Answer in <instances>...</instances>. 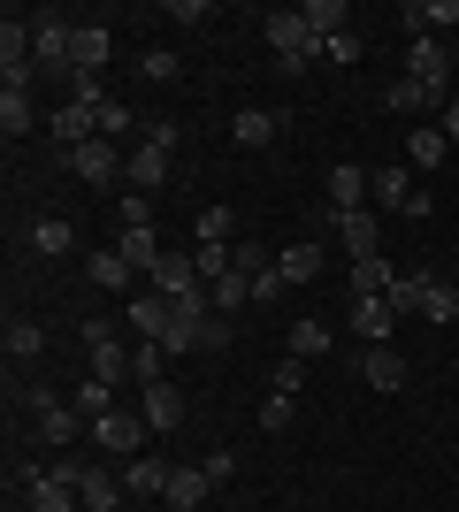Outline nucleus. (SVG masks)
<instances>
[{"label":"nucleus","mask_w":459,"mask_h":512,"mask_svg":"<svg viewBox=\"0 0 459 512\" xmlns=\"http://www.w3.org/2000/svg\"><path fill=\"white\" fill-rule=\"evenodd\" d=\"M138 413H146L153 436H169V428H184V390L176 383H146L138 390Z\"/></svg>","instance_id":"obj_9"},{"label":"nucleus","mask_w":459,"mask_h":512,"mask_svg":"<svg viewBox=\"0 0 459 512\" xmlns=\"http://www.w3.org/2000/svg\"><path fill=\"white\" fill-rule=\"evenodd\" d=\"M69 169H77V184H100V192H108V184H123L131 153L115 146V138H85V146L69 153Z\"/></svg>","instance_id":"obj_4"},{"label":"nucleus","mask_w":459,"mask_h":512,"mask_svg":"<svg viewBox=\"0 0 459 512\" xmlns=\"http://www.w3.org/2000/svg\"><path fill=\"white\" fill-rule=\"evenodd\" d=\"M23 505H31V512H77V490H69V482H54V474H39V482L23 490Z\"/></svg>","instance_id":"obj_28"},{"label":"nucleus","mask_w":459,"mask_h":512,"mask_svg":"<svg viewBox=\"0 0 459 512\" xmlns=\"http://www.w3.org/2000/svg\"><path fill=\"white\" fill-rule=\"evenodd\" d=\"M85 276L100 283V291H131V260L108 245V253H92V260H85Z\"/></svg>","instance_id":"obj_30"},{"label":"nucleus","mask_w":459,"mask_h":512,"mask_svg":"<svg viewBox=\"0 0 459 512\" xmlns=\"http://www.w3.org/2000/svg\"><path fill=\"white\" fill-rule=\"evenodd\" d=\"M421 314L437 321V329H444V321H459V283H429V299H421Z\"/></svg>","instance_id":"obj_39"},{"label":"nucleus","mask_w":459,"mask_h":512,"mask_svg":"<svg viewBox=\"0 0 459 512\" xmlns=\"http://www.w3.org/2000/svg\"><path fill=\"white\" fill-rule=\"evenodd\" d=\"M444 69H452V54H444V39H414V46H406V77H421V85L452 92V85H444Z\"/></svg>","instance_id":"obj_18"},{"label":"nucleus","mask_w":459,"mask_h":512,"mask_svg":"<svg viewBox=\"0 0 459 512\" xmlns=\"http://www.w3.org/2000/svg\"><path fill=\"white\" fill-rule=\"evenodd\" d=\"M169 314H176V299H161V291H131L123 329H138V344H161V337H169Z\"/></svg>","instance_id":"obj_7"},{"label":"nucleus","mask_w":459,"mask_h":512,"mask_svg":"<svg viewBox=\"0 0 459 512\" xmlns=\"http://www.w3.org/2000/svg\"><path fill=\"white\" fill-rule=\"evenodd\" d=\"M276 130H284V115H268V107H245L238 123H230V138H238V146H268Z\"/></svg>","instance_id":"obj_29"},{"label":"nucleus","mask_w":459,"mask_h":512,"mask_svg":"<svg viewBox=\"0 0 459 512\" xmlns=\"http://www.w3.org/2000/svg\"><path fill=\"white\" fill-rule=\"evenodd\" d=\"M207 299H215V314H230V306H245V299H253V276H238V268H230V276H215V283H207Z\"/></svg>","instance_id":"obj_37"},{"label":"nucleus","mask_w":459,"mask_h":512,"mask_svg":"<svg viewBox=\"0 0 459 512\" xmlns=\"http://www.w3.org/2000/svg\"><path fill=\"white\" fill-rule=\"evenodd\" d=\"M0 344H8V360H39V352H46V329H39V321H23V314H16Z\"/></svg>","instance_id":"obj_34"},{"label":"nucleus","mask_w":459,"mask_h":512,"mask_svg":"<svg viewBox=\"0 0 459 512\" xmlns=\"http://www.w3.org/2000/svg\"><path fill=\"white\" fill-rule=\"evenodd\" d=\"M360 383L368 390H406V360H398L391 344H368V352H360Z\"/></svg>","instance_id":"obj_15"},{"label":"nucleus","mask_w":459,"mask_h":512,"mask_svg":"<svg viewBox=\"0 0 459 512\" xmlns=\"http://www.w3.org/2000/svg\"><path fill=\"white\" fill-rule=\"evenodd\" d=\"M360 199H368V169H352V161H337V169H329V214H352Z\"/></svg>","instance_id":"obj_21"},{"label":"nucleus","mask_w":459,"mask_h":512,"mask_svg":"<svg viewBox=\"0 0 459 512\" xmlns=\"http://www.w3.org/2000/svg\"><path fill=\"white\" fill-rule=\"evenodd\" d=\"M207 490H215V482H207V467H176L161 497H169V512H199V505H207Z\"/></svg>","instance_id":"obj_20"},{"label":"nucleus","mask_w":459,"mask_h":512,"mask_svg":"<svg viewBox=\"0 0 459 512\" xmlns=\"http://www.w3.org/2000/svg\"><path fill=\"white\" fill-rule=\"evenodd\" d=\"M199 276H207V283H215V276H230V245H199Z\"/></svg>","instance_id":"obj_44"},{"label":"nucleus","mask_w":459,"mask_h":512,"mask_svg":"<svg viewBox=\"0 0 459 512\" xmlns=\"http://www.w3.org/2000/svg\"><path fill=\"white\" fill-rule=\"evenodd\" d=\"M138 77H146V85H176V77H184V62H176L169 46H146V54H138Z\"/></svg>","instance_id":"obj_36"},{"label":"nucleus","mask_w":459,"mask_h":512,"mask_svg":"<svg viewBox=\"0 0 459 512\" xmlns=\"http://www.w3.org/2000/svg\"><path fill=\"white\" fill-rule=\"evenodd\" d=\"M115 253L131 260V276H153V268L169 260V245L153 237V222H123V237H115Z\"/></svg>","instance_id":"obj_8"},{"label":"nucleus","mask_w":459,"mask_h":512,"mask_svg":"<svg viewBox=\"0 0 459 512\" xmlns=\"http://www.w3.org/2000/svg\"><path fill=\"white\" fill-rule=\"evenodd\" d=\"M414 192H421L414 169H398V161H383V169L368 176V199H375V207H398V214H406V199H414Z\"/></svg>","instance_id":"obj_16"},{"label":"nucleus","mask_w":459,"mask_h":512,"mask_svg":"<svg viewBox=\"0 0 459 512\" xmlns=\"http://www.w3.org/2000/svg\"><path fill=\"white\" fill-rule=\"evenodd\" d=\"M123 497H131V490H123V474H108V467H85V474H77V505H85V512H115Z\"/></svg>","instance_id":"obj_13"},{"label":"nucleus","mask_w":459,"mask_h":512,"mask_svg":"<svg viewBox=\"0 0 459 512\" xmlns=\"http://www.w3.org/2000/svg\"><path fill=\"white\" fill-rule=\"evenodd\" d=\"M31 123H39V115H31V85H0V130H8V146H16Z\"/></svg>","instance_id":"obj_24"},{"label":"nucleus","mask_w":459,"mask_h":512,"mask_svg":"<svg viewBox=\"0 0 459 512\" xmlns=\"http://www.w3.org/2000/svg\"><path fill=\"white\" fill-rule=\"evenodd\" d=\"M230 474H238V451H207V482H215V490L230 482Z\"/></svg>","instance_id":"obj_48"},{"label":"nucleus","mask_w":459,"mask_h":512,"mask_svg":"<svg viewBox=\"0 0 459 512\" xmlns=\"http://www.w3.org/2000/svg\"><path fill=\"white\" fill-rule=\"evenodd\" d=\"M352 329H360L368 344H391V329H398L391 299H352Z\"/></svg>","instance_id":"obj_22"},{"label":"nucleus","mask_w":459,"mask_h":512,"mask_svg":"<svg viewBox=\"0 0 459 512\" xmlns=\"http://www.w3.org/2000/svg\"><path fill=\"white\" fill-rule=\"evenodd\" d=\"M261 428H268V436H276V428H291V398H276V390H268V398H261Z\"/></svg>","instance_id":"obj_45"},{"label":"nucleus","mask_w":459,"mask_h":512,"mask_svg":"<svg viewBox=\"0 0 459 512\" xmlns=\"http://www.w3.org/2000/svg\"><path fill=\"white\" fill-rule=\"evenodd\" d=\"M352 299H391V283H398V268H391V260H383V253H375V260H352Z\"/></svg>","instance_id":"obj_19"},{"label":"nucleus","mask_w":459,"mask_h":512,"mask_svg":"<svg viewBox=\"0 0 459 512\" xmlns=\"http://www.w3.org/2000/svg\"><path fill=\"white\" fill-rule=\"evenodd\" d=\"M69 245H77V230H69L62 214H39V222H31V253L39 260H62Z\"/></svg>","instance_id":"obj_25"},{"label":"nucleus","mask_w":459,"mask_h":512,"mask_svg":"<svg viewBox=\"0 0 459 512\" xmlns=\"http://www.w3.org/2000/svg\"><path fill=\"white\" fill-rule=\"evenodd\" d=\"M322 54H329V62H360V31H337V39H329Z\"/></svg>","instance_id":"obj_46"},{"label":"nucleus","mask_w":459,"mask_h":512,"mask_svg":"<svg viewBox=\"0 0 459 512\" xmlns=\"http://www.w3.org/2000/svg\"><path fill=\"white\" fill-rule=\"evenodd\" d=\"M77 337H85V352H100V344H123V337H115V321H100V314L77 321Z\"/></svg>","instance_id":"obj_42"},{"label":"nucleus","mask_w":459,"mask_h":512,"mask_svg":"<svg viewBox=\"0 0 459 512\" xmlns=\"http://www.w3.org/2000/svg\"><path fill=\"white\" fill-rule=\"evenodd\" d=\"M85 436H92V444H100V451H123V459H138L153 428H146V413H100V421H92Z\"/></svg>","instance_id":"obj_5"},{"label":"nucleus","mask_w":459,"mask_h":512,"mask_svg":"<svg viewBox=\"0 0 459 512\" xmlns=\"http://www.w3.org/2000/svg\"><path fill=\"white\" fill-rule=\"evenodd\" d=\"M444 138H459V92L444 100Z\"/></svg>","instance_id":"obj_50"},{"label":"nucleus","mask_w":459,"mask_h":512,"mask_svg":"<svg viewBox=\"0 0 459 512\" xmlns=\"http://www.w3.org/2000/svg\"><path fill=\"white\" fill-rule=\"evenodd\" d=\"M69 406L85 413V421H100V413H115V390H108V383H100V375H85V383L69 390Z\"/></svg>","instance_id":"obj_35"},{"label":"nucleus","mask_w":459,"mask_h":512,"mask_svg":"<svg viewBox=\"0 0 459 512\" xmlns=\"http://www.w3.org/2000/svg\"><path fill=\"white\" fill-rule=\"evenodd\" d=\"M169 360H176L169 344H131V367H138V390H146V383H169Z\"/></svg>","instance_id":"obj_33"},{"label":"nucleus","mask_w":459,"mask_h":512,"mask_svg":"<svg viewBox=\"0 0 459 512\" xmlns=\"http://www.w3.org/2000/svg\"><path fill=\"white\" fill-rule=\"evenodd\" d=\"M444 100H452V92L421 85V77H398V85H383V107H391V115H421V107H437V115H444Z\"/></svg>","instance_id":"obj_14"},{"label":"nucleus","mask_w":459,"mask_h":512,"mask_svg":"<svg viewBox=\"0 0 459 512\" xmlns=\"http://www.w3.org/2000/svg\"><path fill=\"white\" fill-rule=\"evenodd\" d=\"M261 39L276 46V62H284L291 77H299L306 62H322V39L306 31V16H299V8H268V16H261Z\"/></svg>","instance_id":"obj_2"},{"label":"nucleus","mask_w":459,"mask_h":512,"mask_svg":"<svg viewBox=\"0 0 459 512\" xmlns=\"http://www.w3.org/2000/svg\"><path fill=\"white\" fill-rule=\"evenodd\" d=\"M329 230H337V245H345L352 260H375V253H383V222H375V207L329 214Z\"/></svg>","instance_id":"obj_6"},{"label":"nucleus","mask_w":459,"mask_h":512,"mask_svg":"<svg viewBox=\"0 0 459 512\" xmlns=\"http://www.w3.org/2000/svg\"><path fill=\"white\" fill-rule=\"evenodd\" d=\"M92 375H100V383H131V375H138V367H131V344H100V352H92Z\"/></svg>","instance_id":"obj_31"},{"label":"nucleus","mask_w":459,"mask_h":512,"mask_svg":"<svg viewBox=\"0 0 459 512\" xmlns=\"http://www.w3.org/2000/svg\"><path fill=\"white\" fill-rule=\"evenodd\" d=\"M299 16H306V31H314L322 46L337 39V31H352V8H345V0H306Z\"/></svg>","instance_id":"obj_23"},{"label":"nucleus","mask_w":459,"mask_h":512,"mask_svg":"<svg viewBox=\"0 0 459 512\" xmlns=\"http://www.w3.org/2000/svg\"><path fill=\"white\" fill-rule=\"evenodd\" d=\"M169 459H153V451H138V459H123V490H131V497H161V490H169Z\"/></svg>","instance_id":"obj_17"},{"label":"nucleus","mask_w":459,"mask_h":512,"mask_svg":"<svg viewBox=\"0 0 459 512\" xmlns=\"http://www.w3.org/2000/svg\"><path fill=\"white\" fill-rule=\"evenodd\" d=\"M322 352H329L322 321H291V360H322Z\"/></svg>","instance_id":"obj_38"},{"label":"nucleus","mask_w":459,"mask_h":512,"mask_svg":"<svg viewBox=\"0 0 459 512\" xmlns=\"http://www.w3.org/2000/svg\"><path fill=\"white\" fill-rule=\"evenodd\" d=\"M452 62H459V39H452Z\"/></svg>","instance_id":"obj_51"},{"label":"nucleus","mask_w":459,"mask_h":512,"mask_svg":"<svg viewBox=\"0 0 459 512\" xmlns=\"http://www.w3.org/2000/svg\"><path fill=\"white\" fill-rule=\"evenodd\" d=\"M299 383H306V360H276V375H268V390H276V398H299Z\"/></svg>","instance_id":"obj_40"},{"label":"nucleus","mask_w":459,"mask_h":512,"mask_svg":"<svg viewBox=\"0 0 459 512\" xmlns=\"http://www.w3.org/2000/svg\"><path fill=\"white\" fill-rule=\"evenodd\" d=\"M230 268H238V276H261L268 260H261V245H230Z\"/></svg>","instance_id":"obj_47"},{"label":"nucleus","mask_w":459,"mask_h":512,"mask_svg":"<svg viewBox=\"0 0 459 512\" xmlns=\"http://www.w3.org/2000/svg\"><path fill=\"white\" fill-rule=\"evenodd\" d=\"M69 46H77V23L62 8H31V69H69Z\"/></svg>","instance_id":"obj_3"},{"label":"nucleus","mask_w":459,"mask_h":512,"mask_svg":"<svg viewBox=\"0 0 459 512\" xmlns=\"http://www.w3.org/2000/svg\"><path fill=\"white\" fill-rule=\"evenodd\" d=\"M276 268H284V283H314V276H322V245H314V237H299V245H284V253H276Z\"/></svg>","instance_id":"obj_27"},{"label":"nucleus","mask_w":459,"mask_h":512,"mask_svg":"<svg viewBox=\"0 0 459 512\" xmlns=\"http://www.w3.org/2000/svg\"><path fill=\"white\" fill-rule=\"evenodd\" d=\"M199 245H230V207H199Z\"/></svg>","instance_id":"obj_41"},{"label":"nucleus","mask_w":459,"mask_h":512,"mask_svg":"<svg viewBox=\"0 0 459 512\" xmlns=\"http://www.w3.org/2000/svg\"><path fill=\"white\" fill-rule=\"evenodd\" d=\"M207 16H215L207 0H169V23H207Z\"/></svg>","instance_id":"obj_49"},{"label":"nucleus","mask_w":459,"mask_h":512,"mask_svg":"<svg viewBox=\"0 0 459 512\" xmlns=\"http://www.w3.org/2000/svg\"><path fill=\"white\" fill-rule=\"evenodd\" d=\"M108 54H115L108 23H77V46H69V77H100V69H108Z\"/></svg>","instance_id":"obj_10"},{"label":"nucleus","mask_w":459,"mask_h":512,"mask_svg":"<svg viewBox=\"0 0 459 512\" xmlns=\"http://www.w3.org/2000/svg\"><path fill=\"white\" fill-rule=\"evenodd\" d=\"M429 283H437L429 268H398V283H391V314H398V321H406V314H421V299H429Z\"/></svg>","instance_id":"obj_26"},{"label":"nucleus","mask_w":459,"mask_h":512,"mask_svg":"<svg viewBox=\"0 0 459 512\" xmlns=\"http://www.w3.org/2000/svg\"><path fill=\"white\" fill-rule=\"evenodd\" d=\"M153 291H161V299H192V291H207V276H199L192 253H169L161 268H153Z\"/></svg>","instance_id":"obj_12"},{"label":"nucleus","mask_w":459,"mask_h":512,"mask_svg":"<svg viewBox=\"0 0 459 512\" xmlns=\"http://www.w3.org/2000/svg\"><path fill=\"white\" fill-rule=\"evenodd\" d=\"M161 176H169V146H153V138H146V146H131V169H123V184H131L138 199H153V192H161Z\"/></svg>","instance_id":"obj_11"},{"label":"nucleus","mask_w":459,"mask_h":512,"mask_svg":"<svg viewBox=\"0 0 459 512\" xmlns=\"http://www.w3.org/2000/svg\"><path fill=\"white\" fill-rule=\"evenodd\" d=\"M100 138H131V107H123V100L100 107Z\"/></svg>","instance_id":"obj_43"},{"label":"nucleus","mask_w":459,"mask_h":512,"mask_svg":"<svg viewBox=\"0 0 459 512\" xmlns=\"http://www.w3.org/2000/svg\"><path fill=\"white\" fill-rule=\"evenodd\" d=\"M169 352H222L230 344V314H215V299H176V314H169Z\"/></svg>","instance_id":"obj_1"},{"label":"nucleus","mask_w":459,"mask_h":512,"mask_svg":"<svg viewBox=\"0 0 459 512\" xmlns=\"http://www.w3.org/2000/svg\"><path fill=\"white\" fill-rule=\"evenodd\" d=\"M444 153H452V138H444V130H414V138H406V169H437Z\"/></svg>","instance_id":"obj_32"}]
</instances>
